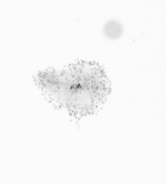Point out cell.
<instances>
[{
  "label": "cell",
  "mask_w": 166,
  "mask_h": 184,
  "mask_svg": "<svg viewBox=\"0 0 166 184\" xmlns=\"http://www.w3.org/2000/svg\"><path fill=\"white\" fill-rule=\"evenodd\" d=\"M103 32L107 37L111 39H115L121 35L122 33V26L116 21H109L104 25Z\"/></svg>",
  "instance_id": "1"
}]
</instances>
